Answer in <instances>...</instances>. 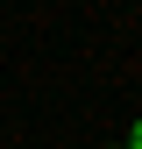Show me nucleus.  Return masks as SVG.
Wrapping results in <instances>:
<instances>
[{
	"instance_id": "f257e3e1",
	"label": "nucleus",
	"mask_w": 142,
	"mask_h": 149,
	"mask_svg": "<svg viewBox=\"0 0 142 149\" xmlns=\"http://www.w3.org/2000/svg\"><path fill=\"white\" fill-rule=\"evenodd\" d=\"M128 149H142V121H135V135H128Z\"/></svg>"
}]
</instances>
